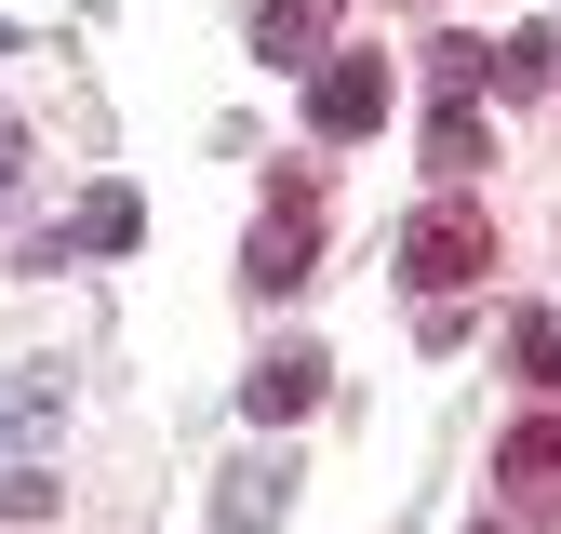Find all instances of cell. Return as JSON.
Here are the masks:
<instances>
[{
  "mask_svg": "<svg viewBox=\"0 0 561 534\" xmlns=\"http://www.w3.org/2000/svg\"><path fill=\"white\" fill-rule=\"evenodd\" d=\"M401 267L428 294H455V281H481V267H495V214H468V200H428V214L401 228Z\"/></svg>",
  "mask_w": 561,
  "mask_h": 534,
  "instance_id": "1",
  "label": "cell"
},
{
  "mask_svg": "<svg viewBox=\"0 0 561 534\" xmlns=\"http://www.w3.org/2000/svg\"><path fill=\"white\" fill-rule=\"evenodd\" d=\"M375 120H388V54H321L308 67V134L347 148V134H375Z\"/></svg>",
  "mask_w": 561,
  "mask_h": 534,
  "instance_id": "2",
  "label": "cell"
},
{
  "mask_svg": "<svg viewBox=\"0 0 561 534\" xmlns=\"http://www.w3.org/2000/svg\"><path fill=\"white\" fill-rule=\"evenodd\" d=\"M308 267H321V200H308V187H280V200H267V228H254V254H241V281H254V294H295Z\"/></svg>",
  "mask_w": 561,
  "mask_h": 534,
  "instance_id": "3",
  "label": "cell"
},
{
  "mask_svg": "<svg viewBox=\"0 0 561 534\" xmlns=\"http://www.w3.org/2000/svg\"><path fill=\"white\" fill-rule=\"evenodd\" d=\"M321 374H334L321 348H280V361H254V374H241V415H254V428H280V415H308V400H321Z\"/></svg>",
  "mask_w": 561,
  "mask_h": 534,
  "instance_id": "4",
  "label": "cell"
},
{
  "mask_svg": "<svg viewBox=\"0 0 561 534\" xmlns=\"http://www.w3.org/2000/svg\"><path fill=\"white\" fill-rule=\"evenodd\" d=\"M495 481H508L522 508H561V415H535V428L495 441Z\"/></svg>",
  "mask_w": 561,
  "mask_h": 534,
  "instance_id": "5",
  "label": "cell"
},
{
  "mask_svg": "<svg viewBox=\"0 0 561 534\" xmlns=\"http://www.w3.org/2000/svg\"><path fill=\"white\" fill-rule=\"evenodd\" d=\"M67 241H81V254H134V241H148V200H134V187H81V200H67Z\"/></svg>",
  "mask_w": 561,
  "mask_h": 534,
  "instance_id": "6",
  "label": "cell"
},
{
  "mask_svg": "<svg viewBox=\"0 0 561 534\" xmlns=\"http://www.w3.org/2000/svg\"><path fill=\"white\" fill-rule=\"evenodd\" d=\"M548 67H561V40H548V27H508V40H481V81H495V94H548Z\"/></svg>",
  "mask_w": 561,
  "mask_h": 534,
  "instance_id": "7",
  "label": "cell"
},
{
  "mask_svg": "<svg viewBox=\"0 0 561 534\" xmlns=\"http://www.w3.org/2000/svg\"><path fill=\"white\" fill-rule=\"evenodd\" d=\"M254 54L267 67H321V0H267V14H254Z\"/></svg>",
  "mask_w": 561,
  "mask_h": 534,
  "instance_id": "8",
  "label": "cell"
},
{
  "mask_svg": "<svg viewBox=\"0 0 561 534\" xmlns=\"http://www.w3.org/2000/svg\"><path fill=\"white\" fill-rule=\"evenodd\" d=\"M428 174H481V107H468V94L428 120Z\"/></svg>",
  "mask_w": 561,
  "mask_h": 534,
  "instance_id": "9",
  "label": "cell"
},
{
  "mask_svg": "<svg viewBox=\"0 0 561 534\" xmlns=\"http://www.w3.org/2000/svg\"><path fill=\"white\" fill-rule=\"evenodd\" d=\"M508 361H522L535 387H561V307H522V321H508Z\"/></svg>",
  "mask_w": 561,
  "mask_h": 534,
  "instance_id": "10",
  "label": "cell"
},
{
  "mask_svg": "<svg viewBox=\"0 0 561 534\" xmlns=\"http://www.w3.org/2000/svg\"><path fill=\"white\" fill-rule=\"evenodd\" d=\"M267 508H280V495H267V467H228V495H215V521H228V534H267Z\"/></svg>",
  "mask_w": 561,
  "mask_h": 534,
  "instance_id": "11",
  "label": "cell"
},
{
  "mask_svg": "<svg viewBox=\"0 0 561 534\" xmlns=\"http://www.w3.org/2000/svg\"><path fill=\"white\" fill-rule=\"evenodd\" d=\"M0 521H54V481H41L27 454H0Z\"/></svg>",
  "mask_w": 561,
  "mask_h": 534,
  "instance_id": "12",
  "label": "cell"
},
{
  "mask_svg": "<svg viewBox=\"0 0 561 534\" xmlns=\"http://www.w3.org/2000/svg\"><path fill=\"white\" fill-rule=\"evenodd\" d=\"M14 174H27V134H14V120H0V200H14Z\"/></svg>",
  "mask_w": 561,
  "mask_h": 534,
  "instance_id": "13",
  "label": "cell"
},
{
  "mask_svg": "<svg viewBox=\"0 0 561 534\" xmlns=\"http://www.w3.org/2000/svg\"><path fill=\"white\" fill-rule=\"evenodd\" d=\"M0 54H14V27H0Z\"/></svg>",
  "mask_w": 561,
  "mask_h": 534,
  "instance_id": "14",
  "label": "cell"
}]
</instances>
